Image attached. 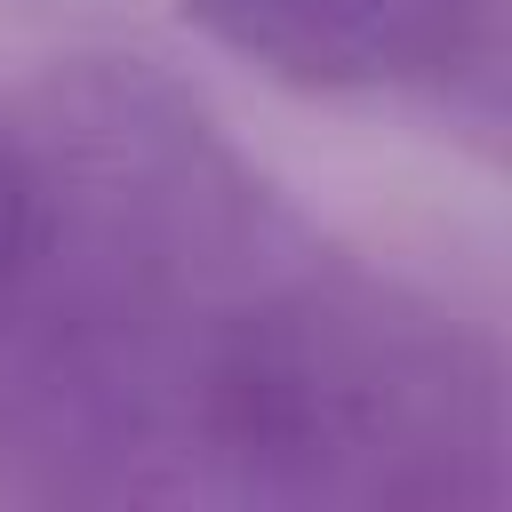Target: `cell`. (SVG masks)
I'll return each mask as SVG.
<instances>
[{"label": "cell", "mask_w": 512, "mask_h": 512, "mask_svg": "<svg viewBox=\"0 0 512 512\" xmlns=\"http://www.w3.org/2000/svg\"><path fill=\"white\" fill-rule=\"evenodd\" d=\"M0 464L96 512L488 504L504 384L176 80L88 56L0 128Z\"/></svg>", "instance_id": "6da1fadb"}, {"label": "cell", "mask_w": 512, "mask_h": 512, "mask_svg": "<svg viewBox=\"0 0 512 512\" xmlns=\"http://www.w3.org/2000/svg\"><path fill=\"white\" fill-rule=\"evenodd\" d=\"M200 40L328 104L504 112V0H176Z\"/></svg>", "instance_id": "7a4b0ae2"}]
</instances>
